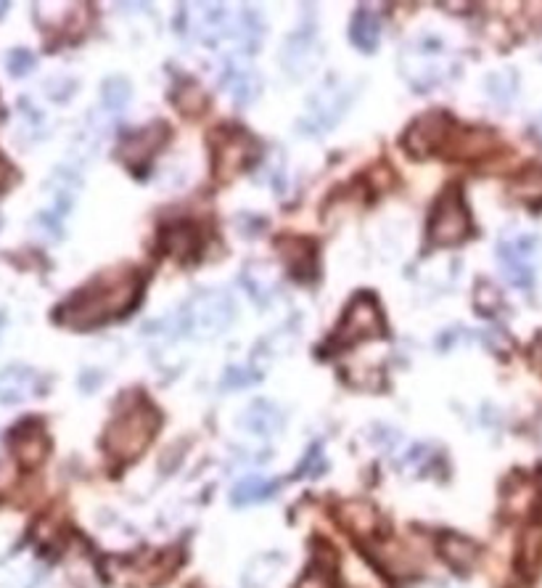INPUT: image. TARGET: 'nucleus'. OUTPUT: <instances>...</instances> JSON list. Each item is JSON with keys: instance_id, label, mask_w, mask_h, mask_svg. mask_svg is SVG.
Instances as JSON below:
<instances>
[{"instance_id": "f257e3e1", "label": "nucleus", "mask_w": 542, "mask_h": 588, "mask_svg": "<svg viewBox=\"0 0 542 588\" xmlns=\"http://www.w3.org/2000/svg\"><path fill=\"white\" fill-rule=\"evenodd\" d=\"M140 276L132 268H117L77 289L66 302H62L53 318L69 328H96L128 316L140 299Z\"/></svg>"}, {"instance_id": "f03ea898", "label": "nucleus", "mask_w": 542, "mask_h": 588, "mask_svg": "<svg viewBox=\"0 0 542 588\" xmlns=\"http://www.w3.org/2000/svg\"><path fill=\"white\" fill-rule=\"evenodd\" d=\"M160 425V411L140 395H132L128 397L125 408H120L106 426L103 448L120 461H132L149 448Z\"/></svg>"}, {"instance_id": "7ed1b4c3", "label": "nucleus", "mask_w": 542, "mask_h": 588, "mask_svg": "<svg viewBox=\"0 0 542 588\" xmlns=\"http://www.w3.org/2000/svg\"><path fill=\"white\" fill-rule=\"evenodd\" d=\"M469 233H471V220L463 204V194L458 186H447L429 218V241L440 247H455L466 241Z\"/></svg>"}, {"instance_id": "20e7f679", "label": "nucleus", "mask_w": 542, "mask_h": 588, "mask_svg": "<svg viewBox=\"0 0 542 588\" xmlns=\"http://www.w3.org/2000/svg\"><path fill=\"white\" fill-rule=\"evenodd\" d=\"M383 337V318L379 310V302L373 294H360L354 297L331 339V350H347L357 342Z\"/></svg>"}, {"instance_id": "39448f33", "label": "nucleus", "mask_w": 542, "mask_h": 588, "mask_svg": "<svg viewBox=\"0 0 542 588\" xmlns=\"http://www.w3.org/2000/svg\"><path fill=\"white\" fill-rule=\"evenodd\" d=\"M209 149H212V164L215 175L220 181L233 178L236 172L247 170L256 157V143L249 132L220 128L209 135Z\"/></svg>"}, {"instance_id": "423d86ee", "label": "nucleus", "mask_w": 542, "mask_h": 588, "mask_svg": "<svg viewBox=\"0 0 542 588\" xmlns=\"http://www.w3.org/2000/svg\"><path fill=\"white\" fill-rule=\"evenodd\" d=\"M450 131H452V122L447 117V112H429V114L418 117L413 125L405 131L402 146L413 157H429V154L442 149Z\"/></svg>"}, {"instance_id": "0eeeda50", "label": "nucleus", "mask_w": 542, "mask_h": 588, "mask_svg": "<svg viewBox=\"0 0 542 588\" xmlns=\"http://www.w3.org/2000/svg\"><path fill=\"white\" fill-rule=\"evenodd\" d=\"M233 318V299L223 292L201 294L189 308V328L198 337L223 331Z\"/></svg>"}, {"instance_id": "6e6552de", "label": "nucleus", "mask_w": 542, "mask_h": 588, "mask_svg": "<svg viewBox=\"0 0 542 588\" xmlns=\"http://www.w3.org/2000/svg\"><path fill=\"white\" fill-rule=\"evenodd\" d=\"M8 446L14 451V456L19 458L22 466H37L43 464L48 451H51V440L45 435V426L37 419H24L11 429L8 435Z\"/></svg>"}, {"instance_id": "1a4fd4ad", "label": "nucleus", "mask_w": 542, "mask_h": 588, "mask_svg": "<svg viewBox=\"0 0 542 588\" xmlns=\"http://www.w3.org/2000/svg\"><path fill=\"white\" fill-rule=\"evenodd\" d=\"M167 135H169V128L164 122H151L149 128L130 132L120 146V160L128 164L130 170L140 172V167L149 164V160L164 146Z\"/></svg>"}, {"instance_id": "9d476101", "label": "nucleus", "mask_w": 542, "mask_h": 588, "mask_svg": "<svg viewBox=\"0 0 542 588\" xmlns=\"http://www.w3.org/2000/svg\"><path fill=\"white\" fill-rule=\"evenodd\" d=\"M43 392V379L40 374L27 368V366H8L0 368V403H22Z\"/></svg>"}, {"instance_id": "9b49d317", "label": "nucleus", "mask_w": 542, "mask_h": 588, "mask_svg": "<svg viewBox=\"0 0 542 588\" xmlns=\"http://www.w3.org/2000/svg\"><path fill=\"white\" fill-rule=\"evenodd\" d=\"M161 250H164V255L180 262L196 260L201 252V233L193 223H186V220L169 223L161 229Z\"/></svg>"}, {"instance_id": "f8f14e48", "label": "nucleus", "mask_w": 542, "mask_h": 588, "mask_svg": "<svg viewBox=\"0 0 542 588\" xmlns=\"http://www.w3.org/2000/svg\"><path fill=\"white\" fill-rule=\"evenodd\" d=\"M278 252L291 268V273L299 281H310L318 270V250L310 239H291V236H281L278 241Z\"/></svg>"}, {"instance_id": "ddd939ff", "label": "nucleus", "mask_w": 542, "mask_h": 588, "mask_svg": "<svg viewBox=\"0 0 542 588\" xmlns=\"http://www.w3.org/2000/svg\"><path fill=\"white\" fill-rule=\"evenodd\" d=\"M440 554H442V559H445L450 567H455L458 573H466V570H471L477 564L479 546L471 538L447 533L445 538L440 541Z\"/></svg>"}, {"instance_id": "4468645a", "label": "nucleus", "mask_w": 542, "mask_h": 588, "mask_svg": "<svg viewBox=\"0 0 542 588\" xmlns=\"http://www.w3.org/2000/svg\"><path fill=\"white\" fill-rule=\"evenodd\" d=\"M379 34H382V24H379L376 14H371L365 8L354 14V19H352V43L360 51L371 54L379 45Z\"/></svg>"}, {"instance_id": "2eb2a0df", "label": "nucleus", "mask_w": 542, "mask_h": 588, "mask_svg": "<svg viewBox=\"0 0 542 588\" xmlns=\"http://www.w3.org/2000/svg\"><path fill=\"white\" fill-rule=\"evenodd\" d=\"M342 523L354 530L357 535H368V533H373V527L379 523V514L365 501H350L342 506Z\"/></svg>"}, {"instance_id": "dca6fc26", "label": "nucleus", "mask_w": 542, "mask_h": 588, "mask_svg": "<svg viewBox=\"0 0 542 588\" xmlns=\"http://www.w3.org/2000/svg\"><path fill=\"white\" fill-rule=\"evenodd\" d=\"M278 490V483H270V480H265V477H247L244 483H238L236 488H233V504H238V506H244V504H252V501H262V498H267V495H273Z\"/></svg>"}, {"instance_id": "f3484780", "label": "nucleus", "mask_w": 542, "mask_h": 588, "mask_svg": "<svg viewBox=\"0 0 542 588\" xmlns=\"http://www.w3.org/2000/svg\"><path fill=\"white\" fill-rule=\"evenodd\" d=\"M247 422H249V426L255 429L256 435H270V432L281 429L284 419H281V411L276 406H270L265 400H256L255 406L249 408V414H247Z\"/></svg>"}, {"instance_id": "a211bd4d", "label": "nucleus", "mask_w": 542, "mask_h": 588, "mask_svg": "<svg viewBox=\"0 0 542 588\" xmlns=\"http://www.w3.org/2000/svg\"><path fill=\"white\" fill-rule=\"evenodd\" d=\"M513 194L521 196L524 201L542 199V170H529L513 183Z\"/></svg>"}, {"instance_id": "6ab92c4d", "label": "nucleus", "mask_w": 542, "mask_h": 588, "mask_svg": "<svg viewBox=\"0 0 542 588\" xmlns=\"http://www.w3.org/2000/svg\"><path fill=\"white\" fill-rule=\"evenodd\" d=\"M128 98H130V88L122 77H111V80H106V85H103V101H106L109 109H122V106L128 103Z\"/></svg>"}, {"instance_id": "aec40b11", "label": "nucleus", "mask_w": 542, "mask_h": 588, "mask_svg": "<svg viewBox=\"0 0 542 588\" xmlns=\"http://www.w3.org/2000/svg\"><path fill=\"white\" fill-rule=\"evenodd\" d=\"M294 588H336V581H334V573L323 564H315L313 570H307L299 583Z\"/></svg>"}, {"instance_id": "412c9836", "label": "nucleus", "mask_w": 542, "mask_h": 588, "mask_svg": "<svg viewBox=\"0 0 542 588\" xmlns=\"http://www.w3.org/2000/svg\"><path fill=\"white\" fill-rule=\"evenodd\" d=\"M5 66H8V72H11L14 77H24L34 66V56L27 48H14V51H8V56H5Z\"/></svg>"}, {"instance_id": "4be33fe9", "label": "nucleus", "mask_w": 542, "mask_h": 588, "mask_svg": "<svg viewBox=\"0 0 542 588\" xmlns=\"http://www.w3.org/2000/svg\"><path fill=\"white\" fill-rule=\"evenodd\" d=\"M14 181H16V170H14V164L8 162V160L0 154V194L8 191Z\"/></svg>"}, {"instance_id": "5701e85b", "label": "nucleus", "mask_w": 542, "mask_h": 588, "mask_svg": "<svg viewBox=\"0 0 542 588\" xmlns=\"http://www.w3.org/2000/svg\"><path fill=\"white\" fill-rule=\"evenodd\" d=\"M5 11H8V3H5V0H0V16H3Z\"/></svg>"}, {"instance_id": "b1692460", "label": "nucleus", "mask_w": 542, "mask_h": 588, "mask_svg": "<svg viewBox=\"0 0 542 588\" xmlns=\"http://www.w3.org/2000/svg\"><path fill=\"white\" fill-rule=\"evenodd\" d=\"M0 114H3V109H0Z\"/></svg>"}]
</instances>
